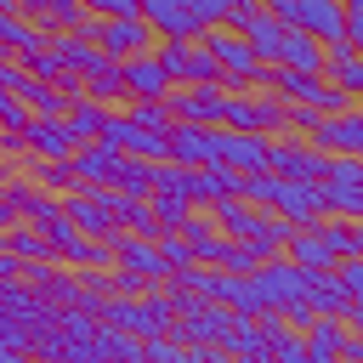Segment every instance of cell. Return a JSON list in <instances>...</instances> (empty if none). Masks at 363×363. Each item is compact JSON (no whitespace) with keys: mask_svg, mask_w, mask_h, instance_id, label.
<instances>
[{"mask_svg":"<svg viewBox=\"0 0 363 363\" xmlns=\"http://www.w3.org/2000/svg\"><path fill=\"white\" fill-rule=\"evenodd\" d=\"M227 96H233L227 79H216V85H170V113L193 119V125H227Z\"/></svg>","mask_w":363,"mask_h":363,"instance_id":"cell-4","label":"cell"},{"mask_svg":"<svg viewBox=\"0 0 363 363\" xmlns=\"http://www.w3.org/2000/svg\"><path fill=\"white\" fill-rule=\"evenodd\" d=\"M96 45L108 51V57H136V51H153L159 45V34H153V23L136 11V17H102V34H96Z\"/></svg>","mask_w":363,"mask_h":363,"instance_id":"cell-6","label":"cell"},{"mask_svg":"<svg viewBox=\"0 0 363 363\" xmlns=\"http://www.w3.org/2000/svg\"><path fill=\"white\" fill-rule=\"evenodd\" d=\"M340 357H357V363H363V329L346 323V346H340Z\"/></svg>","mask_w":363,"mask_h":363,"instance_id":"cell-39","label":"cell"},{"mask_svg":"<svg viewBox=\"0 0 363 363\" xmlns=\"http://www.w3.org/2000/svg\"><path fill=\"white\" fill-rule=\"evenodd\" d=\"M91 11H102V17H136L142 11V0H85Z\"/></svg>","mask_w":363,"mask_h":363,"instance_id":"cell-37","label":"cell"},{"mask_svg":"<svg viewBox=\"0 0 363 363\" xmlns=\"http://www.w3.org/2000/svg\"><path fill=\"white\" fill-rule=\"evenodd\" d=\"M346 6H363V0H346Z\"/></svg>","mask_w":363,"mask_h":363,"instance_id":"cell-44","label":"cell"},{"mask_svg":"<svg viewBox=\"0 0 363 363\" xmlns=\"http://www.w3.org/2000/svg\"><path fill=\"white\" fill-rule=\"evenodd\" d=\"M267 170L295 176V182H323V176H329V153H323L312 136L278 130V136H272V159H267Z\"/></svg>","mask_w":363,"mask_h":363,"instance_id":"cell-2","label":"cell"},{"mask_svg":"<svg viewBox=\"0 0 363 363\" xmlns=\"http://www.w3.org/2000/svg\"><path fill=\"white\" fill-rule=\"evenodd\" d=\"M238 34H244V40L255 45V57H261V62H278V51H284V34H289V23H284L278 11H267V6H261V11H255V17L244 23V28H238Z\"/></svg>","mask_w":363,"mask_h":363,"instance_id":"cell-17","label":"cell"},{"mask_svg":"<svg viewBox=\"0 0 363 363\" xmlns=\"http://www.w3.org/2000/svg\"><path fill=\"white\" fill-rule=\"evenodd\" d=\"M23 6H28V0H17V11H23Z\"/></svg>","mask_w":363,"mask_h":363,"instance_id":"cell-43","label":"cell"},{"mask_svg":"<svg viewBox=\"0 0 363 363\" xmlns=\"http://www.w3.org/2000/svg\"><path fill=\"white\" fill-rule=\"evenodd\" d=\"M34 40H40V28H34L17 6H0V45H6V51H23V45H34Z\"/></svg>","mask_w":363,"mask_h":363,"instance_id":"cell-29","label":"cell"},{"mask_svg":"<svg viewBox=\"0 0 363 363\" xmlns=\"http://www.w3.org/2000/svg\"><path fill=\"white\" fill-rule=\"evenodd\" d=\"M323 153H363V108H346V113H323L318 136H312Z\"/></svg>","mask_w":363,"mask_h":363,"instance_id":"cell-11","label":"cell"},{"mask_svg":"<svg viewBox=\"0 0 363 363\" xmlns=\"http://www.w3.org/2000/svg\"><path fill=\"white\" fill-rule=\"evenodd\" d=\"M153 51H159V62L170 68L176 85H216V79H227L221 62H216V51L204 40H159Z\"/></svg>","mask_w":363,"mask_h":363,"instance_id":"cell-1","label":"cell"},{"mask_svg":"<svg viewBox=\"0 0 363 363\" xmlns=\"http://www.w3.org/2000/svg\"><path fill=\"white\" fill-rule=\"evenodd\" d=\"M113 187L147 199V193H153V159H142V153H119V164H113Z\"/></svg>","mask_w":363,"mask_h":363,"instance_id":"cell-26","label":"cell"},{"mask_svg":"<svg viewBox=\"0 0 363 363\" xmlns=\"http://www.w3.org/2000/svg\"><path fill=\"white\" fill-rule=\"evenodd\" d=\"M147 204H153V221H159L164 233H170V227H182V221L193 216V199H187V193H164V187H153V193H147Z\"/></svg>","mask_w":363,"mask_h":363,"instance_id":"cell-28","label":"cell"},{"mask_svg":"<svg viewBox=\"0 0 363 363\" xmlns=\"http://www.w3.org/2000/svg\"><path fill=\"white\" fill-rule=\"evenodd\" d=\"M182 238L193 244V255H199L204 267H221V250H227V233H221V221H216V210H193V216L182 221Z\"/></svg>","mask_w":363,"mask_h":363,"instance_id":"cell-13","label":"cell"},{"mask_svg":"<svg viewBox=\"0 0 363 363\" xmlns=\"http://www.w3.org/2000/svg\"><path fill=\"white\" fill-rule=\"evenodd\" d=\"M221 136H227V125L176 119V125H170V159H182V164H216V159H221Z\"/></svg>","mask_w":363,"mask_h":363,"instance_id":"cell-5","label":"cell"},{"mask_svg":"<svg viewBox=\"0 0 363 363\" xmlns=\"http://www.w3.org/2000/svg\"><path fill=\"white\" fill-rule=\"evenodd\" d=\"M284 255H289L295 267H306V272H329V267L340 261V250H335V238H329V221H323V216H318V221H301Z\"/></svg>","mask_w":363,"mask_h":363,"instance_id":"cell-7","label":"cell"},{"mask_svg":"<svg viewBox=\"0 0 363 363\" xmlns=\"http://www.w3.org/2000/svg\"><path fill=\"white\" fill-rule=\"evenodd\" d=\"M357 108H363V96H357Z\"/></svg>","mask_w":363,"mask_h":363,"instance_id":"cell-45","label":"cell"},{"mask_svg":"<svg viewBox=\"0 0 363 363\" xmlns=\"http://www.w3.org/2000/svg\"><path fill=\"white\" fill-rule=\"evenodd\" d=\"M0 244H6V250H11V255H17L23 267H28V261H57L51 238H45V233H40V227H34L28 216H23V221H11V227L0 233Z\"/></svg>","mask_w":363,"mask_h":363,"instance_id":"cell-19","label":"cell"},{"mask_svg":"<svg viewBox=\"0 0 363 363\" xmlns=\"http://www.w3.org/2000/svg\"><path fill=\"white\" fill-rule=\"evenodd\" d=\"M96 346H102V357H136V363H142V335H136V329H119V323H102V335H96Z\"/></svg>","mask_w":363,"mask_h":363,"instance_id":"cell-30","label":"cell"},{"mask_svg":"<svg viewBox=\"0 0 363 363\" xmlns=\"http://www.w3.org/2000/svg\"><path fill=\"white\" fill-rule=\"evenodd\" d=\"M221 267H227V272H255V267H261V250H255L250 238H233V233H227V250H221Z\"/></svg>","mask_w":363,"mask_h":363,"instance_id":"cell-33","label":"cell"},{"mask_svg":"<svg viewBox=\"0 0 363 363\" xmlns=\"http://www.w3.org/2000/svg\"><path fill=\"white\" fill-rule=\"evenodd\" d=\"M221 159H227L233 170H267V159H272V136H261V130H233V125H227V136H221Z\"/></svg>","mask_w":363,"mask_h":363,"instance_id":"cell-12","label":"cell"},{"mask_svg":"<svg viewBox=\"0 0 363 363\" xmlns=\"http://www.w3.org/2000/svg\"><path fill=\"white\" fill-rule=\"evenodd\" d=\"M85 96H96V102H125V68H119V57H108V62H96L91 74H85Z\"/></svg>","mask_w":363,"mask_h":363,"instance_id":"cell-23","label":"cell"},{"mask_svg":"<svg viewBox=\"0 0 363 363\" xmlns=\"http://www.w3.org/2000/svg\"><path fill=\"white\" fill-rule=\"evenodd\" d=\"M289 23L318 34L323 45H335V40H346V0H295Z\"/></svg>","mask_w":363,"mask_h":363,"instance_id":"cell-9","label":"cell"},{"mask_svg":"<svg viewBox=\"0 0 363 363\" xmlns=\"http://www.w3.org/2000/svg\"><path fill=\"white\" fill-rule=\"evenodd\" d=\"M62 210L85 227V233H96V238H113L119 233V221L102 210V199H96V187H74V193H62Z\"/></svg>","mask_w":363,"mask_h":363,"instance_id":"cell-15","label":"cell"},{"mask_svg":"<svg viewBox=\"0 0 363 363\" xmlns=\"http://www.w3.org/2000/svg\"><path fill=\"white\" fill-rule=\"evenodd\" d=\"M335 272H340V284L352 289V301H363V255H346V261H335Z\"/></svg>","mask_w":363,"mask_h":363,"instance_id":"cell-36","label":"cell"},{"mask_svg":"<svg viewBox=\"0 0 363 363\" xmlns=\"http://www.w3.org/2000/svg\"><path fill=\"white\" fill-rule=\"evenodd\" d=\"M119 153H125V147H113V142H79V147H74V176H79L85 187H96V182H113V164H119Z\"/></svg>","mask_w":363,"mask_h":363,"instance_id":"cell-18","label":"cell"},{"mask_svg":"<svg viewBox=\"0 0 363 363\" xmlns=\"http://www.w3.org/2000/svg\"><path fill=\"white\" fill-rule=\"evenodd\" d=\"M159 250H164V261H170V272H187V267H199V255H193V244L182 238V227H170V233H159Z\"/></svg>","mask_w":363,"mask_h":363,"instance_id":"cell-32","label":"cell"},{"mask_svg":"<svg viewBox=\"0 0 363 363\" xmlns=\"http://www.w3.org/2000/svg\"><path fill=\"white\" fill-rule=\"evenodd\" d=\"M346 40L363 51V6H346Z\"/></svg>","mask_w":363,"mask_h":363,"instance_id":"cell-38","label":"cell"},{"mask_svg":"<svg viewBox=\"0 0 363 363\" xmlns=\"http://www.w3.org/2000/svg\"><path fill=\"white\" fill-rule=\"evenodd\" d=\"M261 6H267V11H278L284 23H289V11H295V0H261Z\"/></svg>","mask_w":363,"mask_h":363,"instance_id":"cell-41","label":"cell"},{"mask_svg":"<svg viewBox=\"0 0 363 363\" xmlns=\"http://www.w3.org/2000/svg\"><path fill=\"white\" fill-rule=\"evenodd\" d=\"M119 68H125V96H170V85H176L170 68L159 62V51H136Z\"/></svg>","mask_w":363,"mask_h":363,"instance_id":"cell-10","label":"cell"},{"mask_svg":"<svg viewBox=\"0 0 363 363\" xmlns=\"http://www.w3.org/2000/svg\"><path fill=\"white\" fill-rule=\"evenodd\" d=\"M28 176L45 182L51 193H74V187H85V182L74 176V159H40V153H28Z\"/></svg>","mask_w":363,"mask_h":363,"instance_id":"cell-25","label":"cell"},{"mask_svg":"<svg viewBox=\"0 0 363 363\" xmlns=\"http://www.w3.org/2000/svg\"><path fill=\"white\" fill-rule=\"evenodd\" d=\"M306 301H312L318 312H340V318H346L352 289H346V284H340V272L329 267V272H306Z\"/></svg>","mask_w":363,"mask_h":363,"instance_id":"cell-20","label":"cell"},{"mask_svg":"<svg viewBox=\"0 0 363 363\" xmlns=\"http://www.w3.org/2000/svg\"><path fill=\"white\" fill-rule=\"evenodd\" d=\"M28 119H34V108H28L17 91H6V85H0V125H6V130H23Z\"/></svg>","mask_w":363,"mask_h":363,"instance_id":"cell-35","label":"cell"},{"mask_svg":"<svg viewBox=\"0 0 363 363\" xmlns=\"http://www.w3.org/2000/svg\"><path fill=\"white\" fill-rule=\"evenodd\" d=\"M125 113L136 125H153V130H170L176 113H170V96H125Z\"/></svg>","mask_w":363,"mask_h":363,"instance_id":"cell-27","label":"cell"},{"mask_svg":"<svg viewBox=\"0 0 363 363\" xmlns=\"http://www.w3.org/2000/svg\"><path fill=\"white\" fill-rule=\"evenodd\" d=\"M272 357H278V363H306V329L289 323V329L272 340Z\"/></svg>","mask_w":363,"mask_h":363,"instance_id":"cell-34","label":"cell"},{"mask_svg":"<svg viewBox=\"0 0 363 363\" xmlns=\"http://www.w3.org/2000/svg\"><path fill=\"white\" fill-rule=\"evenodd\" d=\"M278 62H289V68H312V74H323V40L289 23V34H284V51H278Z\"/></svg>","mask_w":363,"mask_h":363,"instance_id":"cell-21","label":"cell"},{"mask_svg":"<svg viewBox=\"0 0 363 363\" xmlns=\"http://www.w3.org/2000/svg\"><path fill=\"white\" fill-rule=\"evenodd\" d=\"M204 295L233 306L238 318H261L267 312V295L255 284V272H227V267H204Z\"/></svg>","mask_w":363,"mask_h":363,"instance_id":"cell-3","label":"cell"},{"mask_svg":"<svg viewBox=\"0 0 363 363\" xmlns=\"http://www.w3.org/2000/svg\"><path fill=\"white\" fill-rule=\"evenodd\" d=\"M346 346V318L340 312H318L306 323V363H335Z\"/></svg>","mask_w":363,"mask_h":363,"instance_id":"cell-14","label":"cell"},{"mask_svg":"<svg viewBox=\"0 0 363 363\" xmlns=\"http://www.w3.org/2000/svg\"><path fill=\"white\" fill-rule=\"evenodd\" d=\"M23 136H28V153H40V159H74V147H79V136H74L68 113H62V119L34 113V119L23 125Z\"/></svg>","mask_w":363,"mask_h":363,"instance_id":"cell-8","label":"cell"},{"mask_svg":"<svg viewBox=\"0 0 363 363\" xmlns=\"http://www.w3.org/2000/svg\"><path fill=\"white\" fill-rule=\"evenodd\" d=\"M11 221H23V216H17V204H11V199H6V187H0V233H6Z\"/></svg>","mask_w":363,"mask_h":363,"instance_id":"cell-40","label":"cell"},{"mask_svg":"<svg viewBox=\"0 0 363 363\" xmlns=\"http://www.w3.org/2000/svg\"><path fill=\"white\" fill-rule=\"evenodd\" d=\"M193 6H199V17L210 28H244L261 11V0H193Z\"/></svg>","mask_w":363,"mask_h":363,"instance_id":"cell-22","label":"cell"},{"mask_svg":"<svg viewBox=\"0 0 363 363\" xmlns=\"http://www.w3.org/2000/svg\"><path fill=\"white\" fill-rule=\"evenodd\" d=\"M329 187H363V153H329Z\"/></svg>","mask_w":363,"mask_h":363,"instance_id":"cell-31","label":"cell"},{"mask_svg":"<svg viewBox=\"0 0 363 363\" xmlns=\"http://www.w3.org/2000/svg\"><path fill=\"white\" fill-rule=\"evenodd\" d=\"M6 176H11V170H6V164H0V187H6Z\"/></svg>","mask_w":363,"mask_h":363,"instance_id":"cell-42","label":"cell"},{"mask_svg":"<svg viewBox=\"0 0 363 363\" xmlns=\"http://www.w3.org/2000/svg\"><path fill=\"white\" fill-rule=\"evenodd\" d=\"M108 113H113V102H96V96H79V102L68 108V125H74V136H79V142H96V136L108 130Z\"/></svg>","mask_w":363,"mask_h":363,"instance_id":"cell-24","label":"cell"},{"mask_svg":"<svg viewBox=\"0 0 363 363\" xmlns=\"http://www.w3.org/2000/svg\"><path fill=\"white\" fill-rule=\"evenodd\" d=\"M323 74H329L340 91L363 96V51H357L352 40H335V45H323Z\"/></svg>","mask_w":363,"mask_h":363,"instance_id":"cell-16","label":"cell"}]
</instances>
